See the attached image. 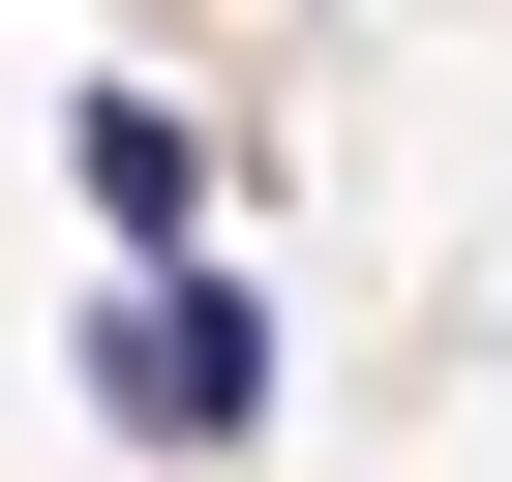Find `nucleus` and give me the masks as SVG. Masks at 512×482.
<instances>
[{
  "instance_id": "nucleus-1",
  "label": "nucleus",
  "mask_w": 512,
  "mask_h": 482,
  "mask_svg": "<svg viewBox=\"0 0 512 482\" xmlns=\"http://www.w3.org/2000/svg\"><path fill=\"white\" fill-rule=\"evenodd\" d=\"M91 362H121V422H151V452H241V422H272V302H241V272H121V332H91Z\"/></svg>"
},
{
  "instance_id": "nucleus-2",
  "label": "nucleus",
  "mask_w": 512,
  "mask_h": 482,
  "mask_svg": "<svg viewBox=\"0 0 512 482\" xmlns=\"http://www.w3.org/2000/svg\"><path fill=\"white\" fill-rule=\"evenodd\" d=\"M91 211H121V272H211V151L151 91H91Z\"/></svg>"
}]
</instances>
